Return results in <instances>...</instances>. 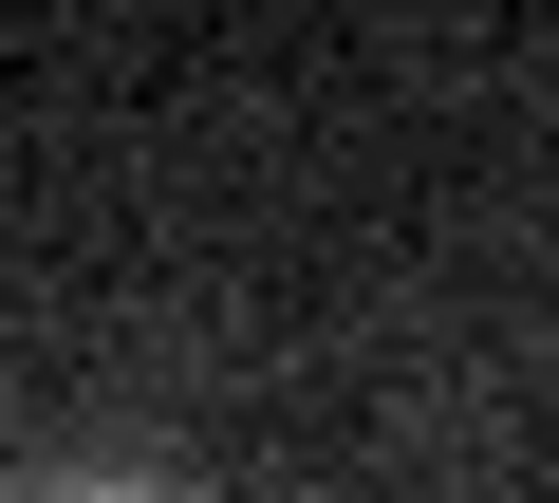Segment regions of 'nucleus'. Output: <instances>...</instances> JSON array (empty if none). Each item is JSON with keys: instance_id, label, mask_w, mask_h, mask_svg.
Here are the masks:
<instances>
[{"instance_id": "obj_1", "label": "nucleus", "mask_w": 559, "mask_h": 503, "mask_svg": "<svg viewBox=\"0 0 559 503\" xmlns=\"http://www.w3.org/2000/svg\"><path fill=\"white\" fill-rule=\"evenodd\" d=\"M20 503H187V484H150V466H57V484H20Z\"/></svg>"}]
</instances>
